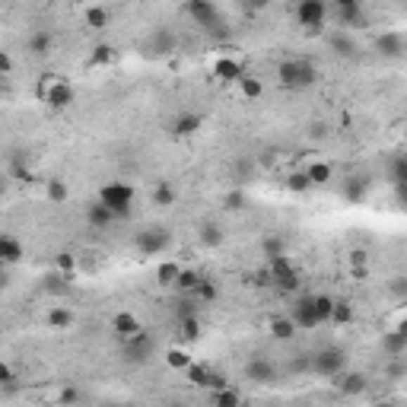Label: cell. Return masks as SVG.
Segmentation results:
<instances>
[{
  "instance_id": "obj_7",
  "label": "cell",
  "mask_w": 407,
  "mask_h": 407,
  "mask_svg": "<svg viewBox=\"0 0 407 407\" xmlns=\"http://www.w3.org/2000/svg\"><path fill=\"white\" fill-rule=\"evenodd\" d=\"M153 354H156V337L150 331H143V328L121 341V360L131 363V366H141V363H147Z\"/></svg>"
},
{
  "instance_id": "obj_6",
  "label": "cell",
  "mask_w": 407,
  "mask_h": 407,
  "mask_svg": "<svg viewBox=\"0 0 407 407\" xmlns=\"http://www.w3.org/2000/svg\"><path fill=\"white\" fill-rule=\"evenodd\" d=\"M344 369H347V350L344 347L328 344V347H321L312 354V373L321 375V379H337Z\"/></svg>"
},
{
  "instance_id": "obj_50",
  "label": "cell",
  "mask_w": 407,
  "mask_h": 407,
  "mask_svg": "<svg viewBox=\"0 0 407 407\" xmlns=\"http://www.w3.org/2000/svg\"><path fill=\"white\" fill-rule=\"evenodd\" d=\"M242 207H245V191L233 188V191L226 194V210H242Z\"/></svg>"
},
{
  "instance_id": "obj_23",
  "label": "cell",
  "mask_w": 407,
  "mask_h": 407,
  "mask_svg": "<svg viewBox=\"0 0 407 407\" xmlns=\"http://www.w3.org/2000/svg\"><path fill=\"white\" fill-rule=\"evenodd\" d=\"M242 74H245V64H242L239 58H229V54L214 64V77H217V80H223V83H235Z\"/></svg>"
},
{
  "instance_id": "obj_4",
  "label": "cell",
  "mask_w": 407,
  "mask_h": 407,
  "mask_svg": "<svg viewBox=\"0 0 407 407\" xmlns=\"http://www.w3.org/2000/svg\"><path fill=\"white\" fill-rule=\"evenodd\" d=\"M267 271H271V287H277L280 293H299L302 290V274L299 267L293 264L287 252L267 258Z\"/></svg>"
},
{
  "instance_id": "obj_16",
  "label": "cell",
  "mask_w": 407,
  "mask_h": 407,
  "mask_svg": "<svg viewBox=\"0 0 407 407\" xmlns=\"http://www.w3.org/2000/svg\"><path fill=\"white\" fill-rule=\"evenodd\" d=\"M382 354H385L388 360H404V354H407V331L404 328H394V331L382 334Z\"/></svg>"
},
{
  "instance_id": "obj_17",
  "label": "cell",
  "mask_w": 407,
  "mask_h": 407,
  "mask_svg": "<svg viewBox=\"0 0 407 407\" xmlns=\"http://www.w3.org/2000/svg\"><path fill=\"white\" fill-rule=\"evenodd\" d=\"M375 48H379L382 58L398 60V58H404L407 41H404V35H401V32H382L379 39H375Z\"/></svg>"
},
{
  "instance_id": "obj_43",
  "label": "cell",
  "mask_w": 407,
  "mask_h": 407,
  "mask_svg": "<svg viewBox=\"0 0 407 407\" xmlns=\"http://www.w3.org/2000/svg\"><path fill=\"white\" fill-rule=\"evenodd\" d=\"M188 363H191V354H188V350H181V347L166 350V366L169 369H185Z\"/></svg>"
},
{
  "instance_id": "obj_28",
  "label": "cell",
  "mask_w": 407,
  "mask_h": 407,
  "mask_svg": "<svg viewBox=\"0 0 407 407\" xmlns=\"http://www.w3.org/2000/svg\"><path fill=\"white\" fill-rule=\"evenodd\" d=\"M267 331H271V337H274V341H293L299 328L293 325V318H280V315H277V318H271Z\"/></svg>"
},
{
  "instance_id": "obj_8",
  "label": "cell",
  "mask_w": 407,
  "mask_h": 407,
  "mask_svg": "<svg viewBox=\"0 0 407 407\" xmlns=\"http://www.w3.org/2000/svg\"><path fill=\"white\" fill-rule=\"evenodd\" d=\"M169 245H172V233H169L166 226H147V229H137V235H134V248H137V254H143V258L162 254Z\"/></svg>"
},
{
  "instance_id": "obj_3",
  "label": "cell",
  "mask_w": 407,
  "mask_h": 407,
  "mask_svg": "<svg viewBox=\"0 0 407 407\" xmlns=\"http://www.w3.org/2000/svg\"><path fill=\"white\" fill-rule=\"evenodd\" d=\"M134 185H127V181H121V179H112V181H105V185L99 188V194H96V200L99 204H105L108 210H112L118 220H127L131 217V210H134Z\"/></svg>"
},
{
  "instance_id": "obj_19",
  "label": "cell",
  "mask_w": 407,
  "mask_h": 407,
  "mask_svg": "<svg viewBox=\"0 0 407 407\" xmlns=\"http://www.w3.org/2000/svg\"><path fill=\"white\" fill-rule=\"evenodd\" d=\"M328 45H331V51L337 54V58H344V60L360 58V45H356V39H354V35H347V32H331V35H328Z\"/></svg>"
},
{
  "instance_id": "obj_47",
  "label": "cell",
  "mask_w": 407,
  "mask_h": 407,
  "mask_svg": "<svg viewBox=\"0 0 407 407\" xmlns=\"http://www.w3.org/2000/svg\"><path fill=\"white\" fill-rule=\"evenodd\" d=\"M67 280H70V274H60V271H58L54 277H48V280H45V290H48V293H67V290H70V283H67Z\"/></svg>"
},
{
  "instance_id": "obj_53",
  "label": "cell",
  "mask_w": 407,
  "mask_h": 407,
  "mask_svg": "<svg viewBox=\"0 0 407 407\" xmlns=\"http://www.w3.org/2000/svg\"><path fill=\"white\" fill-rule=\"evenodd\" d=\"M10 382H16V373H13V366H10V363H4V360H0V385H10Z\"/></svg>"
},
{
  "instance_id": "obj_48",
  "label": "cell",
  "mask_w": 407,
  "mask_h": 407,
  "mask_svg": "<svg viewBox=\"0 0 407 407\" xmlns=\"http://www.w3.org/2000/svg\"><path fill=\"white\" fill-rule=\"evenodd\" d=\"M115 60V51L108 45H96L93 48V58H89V64L93 67H102V64H112Z\"/></svg>"
},
{
  "instance_id": "obj_11",
  "label": "cell",
  "mask_w": 407,
  "mask_h": 407,
  "mask_svg": "<svg viewBox=\"0 0 407 407\" xmlns=\"http://www.w3.org/2000/svg\"><path fill=\"white\" fill-rule=\"evenodd\" d=\"M245 379L254 385H274L277 382V363L267 360V356H252L245 363Z\"/></svg>"
},
{
  "instance_id": "obj_13",
  "label": "cell",
  "mask_w": 407,
  "mask_h": 407,
  "mask_svg": "<svg viewBox=\"0 0 407 407\" xmlns=\"http://www.w3.org/2000/svg\"><path fill=\"white\" fill-rule=\"evenodd\" d=\"M147 48H150V54H153V58H169L172 51H179V35H175L172 29L160 26V29H153Z\"/></svg>"
},
{
  "instance_id": "obj_26",
  "label": "cell",
  "mask_w": 407,
  "mask_h": 407,
  "mask_svg": "<svg viewBox=\"0 0 407 407\" xmlns=\"http://www.w3.org/2000/svg\"><path fill=\"white\" fill-rule=\"evenodd\" d=\"M254 175H258V162H254V156H239V160L233 162V179H235V185L254 181Z\"/></svg>"
},
{
  "instance_id": "obj_21",
  "label": "cell",
  "mask_w": 407,
  "mask_h": 407,
  "mask_svg": "<svg viewBox=\"0 0 407 407\" xmlns=\"http://www.w3.org/2000/svg\"><path fill=\"white\" fill-rule=\"evenodd\" d=\"M51 48H54L51 29H35V32L26 39V51L32 54V58H48V54H51Z\"/></svg>"
},
{
  "instance_id": "obj_1",
  "label": "cell",
  "mask_w": 407,
  "mask_h": 407,
  "mask_svg": "<svg viewBox=\"0 0 407 407\" xmlns=\"http://www.w3.org/2000/svg\"><path fill=\"white\" fill-rule=\"evenodd\" d=\"M277 80H280L283 89L299 93V89H309L318 83V67L306 58H287L277 64Z\"/></svg>"
},
{
  "instance_id": "obj_56",
  "label": "cell",
  "mask_w": 407,
  "mask_h": 407,
  "mask_svg": "<svg viewBox=\"0 0 407 407\" xmlns=\"http://www.w3.org/2000/svg\"><path fill=\"white\" fill-rule=\"evenodd\" d=\"M245 7L258 13V10H267V7H271V0H245Z\"/></svg>"
},
{
  "instance_id": "obj_27",
  "label": "cell",
  "mask_w": 407,
  "mask_h": 407,
  "mask_svg": "<svg viewBox=\"0 0 407 407\" xmlns=\"http://www.w3.org/2000/svg\"><path fill=\"white\" fill-rule=\"evenodd\" d=\"M198 239H200V245H204V248H220L223 242H226V233H223L217 223H200Z\"/></svg>"
},
{
  "instance_id": "obj_44",
  "label": "cell",
  "mask_w": 407,
  "mask_h": 407,
  "mask_svg": "<svg viewBox=\"0 0 407 407\" xmlns=\"http://www.w3.org/2000/svg\"><path fill=\"white\" fill-rule=\"evenodd\" d=\"M312 302H315V312H318V321H321V325H328V321H331L334 299H331V296H312Z\"/></svg>"
},
{
  "instance_id": "obj_46",
  "label": "cell",
  "mask_w": 407,
  "mask_h": 407,
  "mask_svg": "<svg viewBox=\"0 0 407 407\" xmlns=\"http://www.w3.org/2000/svg\"><path fill=\"white\" fill-rule=\"evenodd\" d=\"M54 267H58L60 274H74V271H77V254L74 252H58Z\"/></svg>"
},
{
  "instance_id": "obj_29",
  "label": "cell",
  "mask_w": 407,
  "mask_h": 407,
  "mask_svg": "<svg viewBox=\"0 0 407 407\" xmlns=\"http://www.w3.org/2000/svg\"><path fill=\"white\" fill-rule=\"evenodd\" d=\"M150 198H153V204L156 207H172L175 200H179V191H175V185L172 181H156V188H153V194H150Z\"/></svg>"
},
{
  "instance_id": "obj_20",
  "label": "cell",
  "mask_w": 407,
  "mask_h": 407,
  "mask_svg": "<svg viewBox=\"0 0 407 407\" xmlns=\"http://www.w3.org/2000/svg\"><path fill=\"white\" fill-rule=\"evenodd\" d=\"M175 328H179V337L185 344H194L204 334V321H200V315L198 312H191V315H179L175 318Z\"/></svg>"
},
{
  "instance_id": "obj_14",
  "label": "cell",
  "mask_w": 407,
  "mask_h": 407,
  "mask_svg": "<svg viewBox=\"0 0 407 407\" xmlns=\"http://www.w3.org/2000/svg\"><path fill=\"white\" fill-rule=\"evenodd\" d=\"M200 127H204V115L200 112H179L169 121V134H172V137H191Z\"/></svg>"
},
{
  "instance_id": "obj_33",
  "label": "cell",
  "mask_w": 407,
  "mask_h": 407,
  "mask_svg": "<svg viewBox=\"0 0 407 407\" xmlns=\"http://www.w3.org/2000/svg\"><path fill=\"white\" fill-rule=\"evenodd\" d=\"M366 188H369V181L363 179V175H350V179L344 181V198H347L350 204H360V200L366 198Z\"/></svg>"
},
{
  "instance_id": "obj_15",
  "label": "cell",
  "mask_w": 407,
  "mask_h": 407,
  "mask_svg": "<svg viewBox=\"0 0 407 407\" xmlns=\"http://www.w3.org/2000/svg\"><path fill=\"white\" fill-rule=\"evenodd\" d=\"M26 258V245H22V239H16L13 233H0V264H20V261Z\"/></svg>"
},
{
  "instance_id": "obj_35",
  "label": "cell",
  "mask_w": 407,
  "mask_h": 407,
  "mask_svg": "<svg viewBox=\"0 0 407 407\" xmlns=\"http://www.w3.org/2000/svg\"><path fill=\"white\" fill-rule=\"evenodd\" d=\"M200 277H204V274H200V271H194V267H181L172 287L179 290V293H185V296H188L194 287H198V280H200Z\"/></svg>"
},
{
  "instance_id": "obj_25",
  "label": "cell",
  "mask_w": 407,
  "mask_h": 407,
  "mask_svg": "<svg viewBox=\"0 0 407 407\" xmlns=\"http://www.w3.org/2000/svg\"><path fill=\"white\" fill-rule=\"evenodd\" d=\"M302 172H306V179H309V185H312V188H321V185H328V181L334 179V166H331V162H325V160H312Z\"/></svg>"
},
{
  "instance_id": "obj_52",
  "label": "cell",
  "mask_w": 407,
  "mask_h": 407,
  "mask_svg": "<svg viewBox=\"0 0 407 407\" xmlns=\"http://www.w3.org/2000/svg\"><path fill=\"white\" fill-rule=\"evenodd\" d=\"M10 74H13V58H10V51L0 48V77H10Z\"/></svg>"
},
{
  "instance_id": "obj_39",
  "label": "cell",
  "mask_w": 407,
  "mask_h": 407,
  "mask_svg": "<svg viewBox=\"0 0 407 407\" xmlns=\"http://www.w3.org/2000/svg\"><path fill=\"white\" fill-rule=\"evenodd\" d=\"M179 271H181L179 261H162V264L156 267V283H160V287H172Z\"/></svg>"
},
{
  "instance_id": "obj_57",
  "label": "cell",
  "mask_w": 407,
  "mask_h": 407,
  "mask_svg": "<svg viewBox=\"0 0 407 407\" xmlns=\"http://www.w3.org/2000/svg\"><path fill=\"white\" fill-rule=\"evenodd\" d=\"M7 287H10V267L0 264V290H7Z\"/></svg>"
},
{
  "instance_id": "obj_32",
  "label": "cell",
  "mask_w": 407,
  "mask_h": 407,
  "mask_svg": "<svg viewBox=\"0 0 407 407\" xmlns=\"http://www.w3.org/2000/svg\"><path fill=\"white\" fill-rule=\"evenodd\" d=\"M188 296H191V299H198V302H204V306H210V302L220 296V290H217V283L210 280V277H200L198 287H194Z\"/></svg>"
},
{
  "instance_id": "obj_38",
  "label": "cell",
  "mask_w": 407,
  "mask_h": 407,
  "mask_svg": "<svg viewBox=\"0 0 407 407\" xmlns=\"http://www.w3.org/2000/svg\"><path fill=\"white\" fill-rule=\"evenodd\" d=\"M354 318H356V312H354V306H350V302L334 299L331 321H328V325H350V321H354Z\"/></svg>"
},
{
  "instance_id": "obj_37",
  "label": "cell",
  "mask_w": 407,
  "mask_h": 407,
  "mask_svg": "<svg viewBox=\"0 0 407 407\" xmlns=\"http://www.w3.org/2000/svg\"><path fill=\"white\" fill-rule=\"evenodd\" d=\"M45 194L51 204H67V198H70V188H67L64 179H48L45 181Z\"/></svg>"
},
{
  "instance_id": "obj_24",
  "label": "cell",
  "mask_w": 407,
  "mask_h": 407,
  "mask_svg": "<svg viewBox=\"0 0 407 407\" xmlns=\"http://www.w3.org/2000/svg\"><path fill=\"white\" fill-rule=\"evenodd\" d=\"M112 331L118 341H124V337H131L134 331H141V318L134 312H115L112 315Z\"/></svg>"
},
{
  "instance_id": "obj_31",
  "label": "cell",
  "mask_w": 407,
  "mask_h": 407,
  "mask_svg": "<svg viewBox=\"0 0 407 407\" xmlns=\"http://www.w3.org/2000/svg\"><path fill=\"white\" fill-rule=\"evenodd\" d=\"M48 325H51L54 331H67V328L77 325V315L64 306H51V312H48Z\"/></svg>"
},
{
  "instance_id": "obj_5",
  "label": "cell",
  "mask_w": 407,
  "mask_h": 407,
  "mask_svg": "<svg viewBox=\"0 0 407 407\" xmlns=\"http://www.w3.org/2000/svg\"><path fill=\"white\" fill-rule=\"evenodd\" d=\"M185 16L194 22V26L204 29V32L226 35V29H223V13H220V7H217V0H185Z\"/></svg>"
},
{
  "instance_id": "obj_2",
  "label": "cell",
  "mask_w": 407,
  "mask_h": 407,
  "mask_svg": "<svg viewBox=\"0 0 407 407\" xmlns=\"http://www.w3.org/2000/svg\"><path fill=\"white\" fill-rule=\"evenodd\" d=\"M39 99L45 102V108H51V112H64V108H70L77 102V89L70 80H64V77L58 74H45L39 80Z\"/></svg>"
},
{
  "instance_id": "obj_55",
  "label": "cell",
  "mask_w": 407,
  "mask_h": 407,
  "mask_svg": "<svg viewBox=\"0 0 407 407\" xmlns=\"http://www.w3.org/2000/svg\"><path fill=\"white\" fill-rule=\"evenodd\" d=\"M331 7H334V13H337V10H350V7H363V0H331Z\"/></svg>"
},
{
  "instance_id": "obj_49",
  "label": "cell",
  "mask_w": 407,
  "mask_h": 407,
  "mask_svg": "<svg viewBox=\"0 0 407 407\" xmlns=\"http://www.w3.org/2000/svg\"><path fill=\"white\" fill-rule=\"evenodd\" d=\"M58 401H60V404H77V401H83V392L77 385H64V388H60V394H58Z\"/></svg>"
},
{
  "instance_id": "obj_36",
  "label": "cell",
  "mask_w": 407,
  "mask_h": 407,
  "mask_svg": "<svg viewBox=\"0 0 407 407\" xmlns=\"http://www.w3.org/2000/svg\"><path fill=\"white\" fill-rule=\"evenodd\" d=\"M108 20H112V13H108L102 4H93V7H86V13H83V22H86L89 29H105Z\"/></svg>"
},
{
  "instance_id": "obj_9",
  "label": "cell",
  "mask_w": 407,
  "mask_h": 407,
  "mask_svg": "<svg viewBox=\"0 0 407 407\" xmlns=\"http://www.w3.org/2000/svg\"><path fill=\"white\" fill-rule=\"evenodd\" d=\"M293 13L306 32H321L328 22V0H296Z\"/></svg>"
},
{
  "instance_id": "obj_54",
  "label": "cell",
  "mask_w": 407,
  "mask_h": 407,
  "mask_svg": "<svg viewBox=\"0 0 407 407\" xmlns=\"http://www.w3.org/2000/svg\"><path fill=\"white\" fill-rule=\"evenodd\" d=\"M252 283H254V287H271V271H267V267H261L258 274L252 277Z\"/></svg>"
},
{
  "instance_id": "obj_10",
  "label": "cell",
  "mask_w": 407,
  "mask_h": 407,
  "mask_svg": "<svg viewBox=\"0 0 407 407\" xmlns=\"http://www.w3.org/2000/svg\"><path fill=\"white\" fill-rule=\"evenodd\" d=\"M181 373L188 375V382H191L194 388H214V392H217V388L229 385V382L223 379L220 373H214V369H210L207 363H194V360H191L185 369H181Z\"/></svg>"
},
{
  "instance_id": "obj_40",
  "label": "cell",
  "mask_w": 407,
  "mask_h": 407,
  "mask_svg": "<svg viewBox=\"0 0 407 407\" xmlns=\"http://www.w3.org/2000/svg\"><path fill=\"white\" fill-rule=\"evenodd\" d=\"M214 404L217 407H239L242 404V394L235 392V388L223 385V388H217V392H214Z\"/></svg>"
},
{
  "instance_id": "obj_45",
  "label": "cell",
  "mask_w": 407,
  "mask_h": 407,
  "mask_svg": "<svg viewBox=\"0 0 407 407\" xmlns=\"http://www.w3.org/2000/svg\"><path fill=\"white\" fill-rule=\"evenodd\" d=\"M287 188H290L293 194L312 191V185H309V179H306V172H290V175H287Z\"/></svg>"
},
{
  "instance_id": "obj_30",
  "label": "cell",
  "mask_w": 407,
  "mask_h": 407,
  "mask_svg": "<svg viewBox=\"0 0 407 407\" xmlns=\"http://www.w3.org/2000/svg\"><path fill=\"white\" fill-rule=\"evenodd\" d=\"M235 86H239L242 99H248V102L261 99V93H264V83H261V80H258V77H254V74H242L239 80H235Z\"/></svg>"
},
{
  "instance_id": "obj_51",
  "label": "cell",
  "mask_w": 407,
  "mask_h": 407,
  "mask_svg": "<svg viewBox=\"0 0 407 407\" xmlns=\"http://www.w3.org/2000/svg\"><path fill=\"white\" fill-rule=\"evenodd\" d=\"M290 369H293V373H312V354H296Z\"/></svg>"
},
{
  "instance_id": "obj_18",
  "label": "cell",
  "mask_w": 407,
  "mask_h": 407,
  "mask_svg": "<svg viewBox=\"0 0 407 407\" xmlns=\"http://www.w3.org/2000/svg\"><path fill=\"white\" fill-rule=\"evenodd\" d=\"M388 181H392L398 200H404V185H407V156L404 153H394L388 160Z\"/></svg>"
},
{
  "instance_id": "obj_34",
  "label": "cell",
  "mask_w": 407,
  "mask_h": 407,
  "mask_svg": "<svg viewBox=\"0 0 407 407\" xmlns=\"http://www.w3.org/2000/svg\"><path fill=\"white\" fill-rule=\"evenodd\" d=\"M341 375H344V373H341ZM337 385H341L344 394H363V392L369 388V379H366V373H347L341 382H337Z\"/></svg>"
},
{
  "instance_id": "obj_12",
  "label": "cell",
  "mask_w": 407,
  "mask_h": 407,
  "mask_svg": "<svg viewBox=\"0 0 407 407\" xmlns=\"http://www.w3.org/2000/svg\"><path fill=\"white\" fill-rule=\"evenodd\" d=\"M290 318H293V325L299 328V331H315V328L321 325V321H318V312H315L312 296H296Z\"/></svg>"
},
{
  "instance_id": "obj_42",
  "label": "cell",
  "mask_w": 407,
  "mask_h": 407,
  "mask_svg": "<svg viewBox=\"0 0 407 407\" xmlns=\"http://www.w3.org/2000/svg\"><path fill=\"white\" fill-rule=\"evenodd\" d=\"M337 20H341L344 26H356V29H363V26H366V16H363V7L337 10Z\"/></svg>"
},
{
  "instance_id": "obj_58",
  "label": "cell",
  "mask_w": 407,
  "mask_h": 407,
  "mask_svg": "<svg viewBox=\"0 0 407 407\" xmlns=\"http://www.w3.org/2000/svg\"><path fill=\"white\" fill-rule=\"evenodd\" d=\"M0 194H4V175H0Z\"/></svg>"
},
{
  "instance_id": "obj_41",
  "label": "cell",
  "mask_w": 407,
  "mask_h": 407,
  "mask_svg": "<svg viewBox=\"0 0 407 407\" xmlns=\"http://www.w3.org/2000/svg\"><path fill=\"white\" fill-rule=\"evenodd\" d=\"M287 252V242H283V235H264V242H261V254L264 258H274V254H283Z\"/></svg>"
},
{
  "instance_id": "obj_22",
  "label": "cell",
  "mask_w": 407,
  "mask_h": 407,
  "mask_svg": "<svg viewBox=\"0 0 407 407\" xmlns=\"http://www.w3.org/2000/svg\"><path fill=\"white\" fill-rule=\"evenodd\" d=\"M86 223H89L93 229H112L115 223H118V217H115L112 210L105 207V204L93 200V204H86Z\"/></svg>"
}]
</instances>
